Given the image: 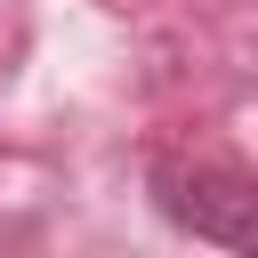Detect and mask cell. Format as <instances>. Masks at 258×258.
Returning a JSON list of instances; mask_svg holds the SVG:
<instances>
[{
    "label": "cell",
    "mask_w": 258,
    "mask_h": 258,
    "mask_svg": "<svg viewBox=\"0 0 258 258\" xmlns=\"http://www.w3.org/2000/svg\"><path fill=\"white\" fill-rule=\"evenodd\" d=\"M153 210L218 250H258V177L226 169V161H153Z\"/></svg>",
    "instance_id": "obj_1"
}]
</instances>
